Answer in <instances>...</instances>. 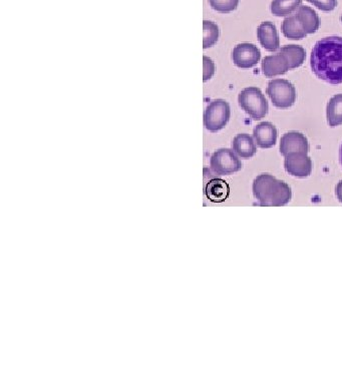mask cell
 <instances>
[{
    "instance_id": "cell-1",
    "label": "cell",
    "mask_w": 342,
    "mask_h": 385,
    "mask_svg": "<svg viewBox=\"0 0 342 385\" xmlns=\"http://www.w3.org/2000/svg\"><path fill=\"white\" fill-rule=\"evenodd\" d=\"M310 67L325 83L342 84V37H327L316 42L311 51Z\"/></svg>"
},
{
    "instance_id": "cell-2",
    "label": "cell",
    "mask_w": 342,
    "mask_h": 385,
    "mask_svg": "<svg viewBox=\"0 0 342 385\" xmlns=\"http://www.w3.org/2000/svg\"><path fill=\"white\" fill-rule=\"evenodd\" d=\"M252 191L261 206H285L292 198L291 188L269 174L257 176L253 181Z\"/></svg>"
},
{
    "instance_id": "cell-3",
    "label": "cell",
    "mask_w": 342,
    "mask_h": 385,
    "mask_svg": "<svg viewBox=\"0 0 342 385\" xmlns=\"http://www.w3.org/2000/svg\"><path fill=\"white\" fill-rule=\"evenodd\" d=\"M238 102L241 109L255 121H260L267 116L268 102L258 88L250 86L244 89L239 93Z\"/></svg>"
},
{
    "instance_id": "cell-4",
    "label": "cell",
    "mask_w": 342,
    "mask_h": 385,
    "mask_svg": "<svg viewBox=\"0 0 342 385\" xmlns=\"http://www.w3.org/2000/svg\"><path fill=\"white\" fill-rule=\"evenodd\" d=\"M266 93L278 109L291 107L296 100V90L294 84L287 79H276L269 81Z\"/></svg>"
},
{
    "instance_id": "cell-5",
    "label": "cell",
    "mask_w": 342,
    "mask_h": 385,
    "mask_svg": "<svg viewBox=\"0 0 342 385\" xmlns=\"http://www.w3.org/2000/svg\"><path fill=\"white\" fill-rule=\"evenodd\" d=\"M231 117L230 105L224 100H213L204 112V126L208 131L217 133L228 124Z\"/></svg>"
},
{
    "instance_id": "cell-6",
    "label": "cell",
    "mask_w": 342,
    "mask_h": 385,
    "mask_svg": "<svg viewBox=\"0 0 342 385\" xmlns=\"http://www.w3.org/2000/svg\"><path fill=\"white\" fill-rule=\"evenodd\" d=\"M210 168L218 176H228L239 172L242 163L230 149L217 150L210 159Z\"/></svg>"
},
{
    "instance_id": "cell-7",
    "label": "cell",
    "mask_w": 342,
    "mask_h": 385,
    "mask_svg": "<svg viewBox=\"0 0 342 385\" xmlns=\"http://www.w3.org/2000/svg\"><path fill=\"white\" fill-rule=\"evenodd\" d=\"M232 60L240 69H252L261 60V51L255 44L243 42L234 48Z\"/></svg>"
},
{
    "instance_id": "cell-8",
    "label": "cell",
    "mask_w": 342,
    "mask_h": 385,
    "mask_svg": "<svg viewBox=\"0 0 342 385\" xmlns=\"http://www.w3.org/2000/svg\"><path fill=\"white\" fill-rule=\"evenodd\" d=\"M284 168L289 175L305 179L313 172V161L305 152H291L284 157Z\"/></svg>"
},
{
    "instance_id": "cell-9",
    "label": "cell",
    "mask_w": 342,
    "mask_h": 385,
    "mask_svg": "<svg viewBox=\"0 0 342 385\" xmlns=\"http://www.w3.org/2000/svg\"><path fill=\"white\" fill-rule=\"evenodd\" d=\"M301 152L308 154L309 143L308 138L299 131H288L280 140V152L283 157L291 152Z\"/></svg>"
},
{
    "instance_id": "cell-10",
    "label": "cell",
    "mask_w": 342,
    "mask_h": 385,
    "mask_svg": "<svg viewBox=\"0 0 342 385\" xmlns=\"http://www.w3.org/2000/svg\"><path fill=\"white\" fill-rule=\"evenodd\" d=\"M257 37L260 44L268 51H277L280 48L279 34L277 28L271 21H264L257 27Z\"/></svg>"
},
{
    "instance_id": "cell-11",
    "label": "cell",
    "mask_w": 342,
    "mask_h": 385,
    "mask_svg": "<svg viewBox=\"0 0 342 385\" xmlns=\"http://www.w3.org/2000/svg\"><path fill=\"white\" fill-rule=\"evenodd\" d=\"M278 131L273 124L269 122H262L255 126L253 138L256 141V145L261 149H270L277 142Z\"/></svg>"
},
{
    "instance_id": "cell-12",
    "label": "cell",
    "mask_w": 342,
    "mask_h": 385,
    "mask_svg": "<svg viewBox=\"0 0 342 385\" xmlns=\"http://www.w3.org/2000/svg\"><path fill=\"white\" fill-rule=\"evenodd\" d=\"M262 72L266 77H273L285 74L290 70L289 62L283 53L265 56L262 60Z\"/></svg>"
},
{
    "instance_id": "cell-13",
    "label": "cell",
    "mask_w": 342,
    "mask_h": 385,
    "mask_svg": "<svg viewBox=\"0 0 342 385\" xmlns=\"http://www.w3.org/2000/svg\"><path fill=\"white\" fill-rule=\"evenodd\" d=\"M205 195L213 203H222L228 199L230 195V187L226 181L215 178L210 180L206 185Z\"/></svg>"
},
{
    "instance_id": "cell-14",
    "label": "cell",
    "mask_w": 342,
    "mask_h": 385,
    "mask_svg": "<svg viewBox=\"0 0 342 385\" xmlns=\"http://www.w3.org/2000/svg\"><path fill=\"white\" fill-rule=\"evenodd\" d=\"M233 151L237 156L242 159H250L256 154V144L254 138L248 133H239L233 138L232 143Z\"/></svg>"
},
{
    "instance_id": "cell-15",
    "label": "cell",
    "mask_w": 342,
    "mask_h": 385,
    "mask_svg": "<svg viewBox=\"0 0 342 385\" xmlns=\"http://www.w3.org/2000/svg\"><path fill=\"white\" fill-rule=\"evenodd\" d=\"M296 16L303 25L306 34H313L320 30V18L315 9L306 6H301L297 9Z\"/></svg>"
},
{
    "instance_id": "cell-16",
    "label": "cell",
    "mask_w": 342,
    "mask_h": 385,
    "mask_svg": "<svg viewBox=\"0 0 342 385\" xmlns=\"http://www.w3.org/2000/svg\"><path fill=\"white\" fill-rule=\"evenodd\" d=\"M281 30H282L285 37L294 39V41H299V39L308 37V34L304 30L303 25H302L301 20L297 18L296 14L287 16L283 20L282 25H281Z\"/></svg>"
},
{
    "instance_id": "cell-17",
    "label": "cell",
    "mask_w": 342,
    "mask_h": 385,
    "mask_svg": "<svg viewBox=\"0 0 342 385\" xmlns=\"http://www.w3.org/2000/svg\"><path fill=\"white\" fill-rule=\"evenodd\" d=\"M280 53L287 56L288 62H289L290 70L297 69L305 62V49L297 44L284 46L280 48Z\"/></svg>"
},
{
    "instance_id": "cell-18",
    "label": "cell",
    "mask_w": 342,
    "mask_h": 385,
    "mask_svg": "<svg viewBox=\"0 0 342 385\" xmlns=\"http://www.w3.org/2000/svg\"><path fill=\"white\" fill-rule=\"evenodd\" d=\"M327 123L330 126H341L342 124V93L332 96L327 107Z\"/></svg>"
},
{
    "instance_id": "cell-19",
    "label": "cell",
    "mask_w": 342,
    "mask_h": 385,
    "mask_svg": "<svg viewBox=\"0 0 342 385\" xmlns=\"http://www.w3.org/2000/svg\"><path fill=\"white\" fill-rule=\"evenodd\" d=\"M302 6V0H272L271 13L278 18H285Z\"/></svg>"
},
{
    "instance_id": "cell-20",
    "label": "cell",
    "mask_w": 342,
    "mask_h": 385,
    "mask_svg": "<svg viewBox=\"0 0 342 385\" xmlns=\"http://www.w3.org/2000/svg\"><path fill=\"white\" fill-rule=\"evenodd\" d=\"M203 48L207 49L212 48L213 46L217 44L220 37L219 27L216 23L210 20L203 21Z\"/></svg>"
},
{
    "instance_id": "cell-21",
    "label": "cell",
    "mask_w": 342,
    "mask_h": 385,
    "mask_svg": "<svg viewBox=\"0 0 342 385\" xmlns=\"http://www.w3.org/2000/svg\"><path fill=\"white\" fill-rule=\"evenodd\" d=\"M209 4L218 13H229L237 8L239 0H209Z\"/></svg>"
},
{
    "instance_id": "cell-22",
    "label": "cell",
    "mask_w": 342,
    "mask_h": 385,
    "mask_svg": "<svg viewBox=\"0 0 342 385\" xmlns=\"http://www.w3.org/2000/svg\"><path fill=\"white\" fill-rule=\"evenodd\" d=\"M203 67V81L204 83H207V81H210V79H212V77L214 76L215 65L210 58H208V56H204Z\"/></svg>"
},
{
    "instance_id": "cell-23",
    "label": "cell",
    "mask_w": 342,
    "mask_h": 385,
    "mask_svg": "<svg viewBox=\"0 0 342 385\" xmlns=\"http://www.w3.org/2000/svg\"><path fill=\"white\" fill-rule=\"evenodd\" d=\"M308 1L325 13L334 11L337 6V0H308Z\"/></svg>"
},
{
    "instance_id": "cell-24",
    "label": "cell",
    "mask_w": 342,
    "mask_h": 385,
    "mask_svg": "<svg viewBox=\"0 0 342 385\" xmlns=\"http://www.w3.org/2000/svg\"><path fill=\"white\" fill-rule=\"evenodd\" d=\"M336 192L337 199L342 203V180L336 185Z\"/></svg>"
},
{
    "instance_id": "cell-25",
    "label": "cell",
    "mask_w": 342,
    "mask_h": 385,
    "mask_svg": "<svg viewBox=\"0 0 342 385\" xmlns=\"http://www.w3.org/2000/svg\"><path fill=\"white\" fill-rule=\"evenodd\" d=\"M339 162H341V165L342 166V144L341 145V149H339Z\"/></svg>"
},
{
    "instance_id": "cell-26",
    "label": "cell",
    "mask_w": 342,
    "mask_h": 385,
    "mask_svg": "<svg viewBox=\"0 0 342 385\" xmlns=\"http://www.w3.org/2000/svg\"><path fill=\"white\" fill-rule=\"evenodd\" d=\"M341 22H342V15H341Z\"/></svg>"
}]
</instances>
